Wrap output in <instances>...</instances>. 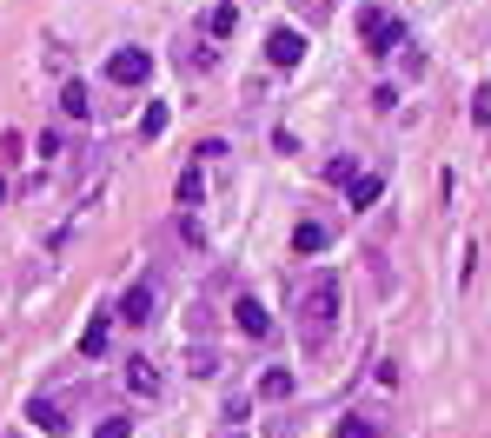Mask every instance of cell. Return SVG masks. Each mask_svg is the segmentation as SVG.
<instances>
[{
    "mask_svg": "<svg viewBox=\"0 0 491 438\" xmlns=\"http://www.w3.org/2000/svg\"><path fill=\"white\" fill-rule=\"evenodd\" d=\"M332 326H338V279L319 273L306 293H299V339H306V346H326Z\"/></svg>",
    "mask_w": 491,
    "mask_h": 438,
    "instance_id": "1",
    "label": "cell"
},
{
    "mask_svg": "<svg viewBox=\"0 0 491 438\" xmlns=\"http://www.w3.org/2000/svg\"><path fill=\"white\" fill-rule=\"evenodd\" d=\"M359 40H365V54H372V60H385L392 47H405V27H399V13H385V7H365V13H359Z\"/></svg>",
    "mask_w": 491,
    "mask_h": 438,
    "instance_id": "2",
    "label": "cell"
},
{
    "mask_svg": "<svg viewBox=\"0 0 491 438\" xmlns=\"http://www.w3.org/2000/svg\"><path fill=\"white\" fill-rule=\"evenodd\" d=\"M146 74H153V54H146V47H120V54L107 60V80H113V87H140Z\"/></svg>",
    "mask_w": 491,
    "mask_h": 438,
    "instance_id": "3",
    "label": "cell"
},
{
    "mask_svg": "<svg viewBox=\"0 0 491 438\" xmlns=\"http://www.w3.org/2000/svg\"><path fill=\"white\" fill-rule=\"evenodd\" d=\"M153 312H160V293H153V279H133V285H127V299H120V319H127V326H146Z\"/></svg>",
    "mask_w": 491,
    "mask_h": 438,
    "instance_id": "4",
    "label": "cell"
},
{
    "mask_svg": "<svg viewBox=\"0 0 491 438\" xmlns=\"http://www.w3.org/2000/svg\"><path fill=\"white\" fill-rule=\"evenodd\" d=\"M266 60H273V66H299V60H306V40H299L293 27H273V33H266Z\"/></svg>",
    "mask_w": 491,
    "mask_h": 438,
    "instance_id": "5",
    "label": "cell"
},
{
    "mask_svg": "<svg viewBox=\"0 0 491 438\" xmlns=\"http://www.w3.org/2000/svg\"><path fill=\"white\" fill-rule=\"evenodd\" d=\"M232 312H240V332H246V339H273V312H266L259 299H240Z\"/></svg>",
    "mask_w": 491,
    "mask_h": 438,
    "instance_id": "6",
    "label": "cell"
},
{
    "mask_svg": "<svg viewBox=\"0 0 491 438\" xmlns=\"http://www.w3.org/2000/svg\"><path fill=\"white\" fill-rule=\"evenodd\" d=\"M27 425L47 432V438H60V432H66V412L54 406V399H33V406H27Z\"/></svg>",
    "mask_w": 491,
    "mask_h": 438,
    "instance_id": "7",
    "label": "cell"
},
{
    "mask_svg": "<svg viewBox=\"0 0 491 438\" xmlns=\"http://www.w3.org/2000/svg\"><path fill=\"white\" fill-rule=\"evenodd\" d=\"M127 392L153 399V392H160V365H153V359H133V365H127Z\"/></svg>",
    "mask_w": 491,
    "mask_h": 438,
    "instance_id": "8",
    "label": "cell"
},
{
    "mask_svg": "<svg viewBox=\"0 0 491 438\" xmlns=\"http://www.w3.org/2000/svg\"><path fill=\"white\" fill-rule=\"evenodd\" d=\"M199 199H206V160H193L180 173V206H199Z\"/></svg>",
    "mask_w": 491,
    "mask_h": 438,
    "instance_id": "9",
    "label": "cell"
},
{
    "mask_svg": "<svg viewBox=\"0 0 491 438\" xmlns=\"http://www.w3.org/2000/svg\"><path fill=\"white\" fill-rule=\"evenodd\" d=\"M346 193H352V206H359V213H365V206H372V199H379V193H385V180H379V173H352V180H346Z\"/></svg>",
    "mask_w": 491,
    "mask_h": 438,
    "instance_id": "10",
    "label": "cell"
},
{
    "mask_svg": "<svg viewBox=\"0 0 491 438\" xmlns=\"http://www.w3.org/2000/svg\"><path fill=\"white\" fill-rule=\"evenodd\" d=\"M326 246H332V226H319V219H306L293 232V252H326Z\"/></svg>",
    "mask_w": 491,
    "mask_h": 438,
    "instance_id": "11",
    "label": "cell"
},
{
    "mask_svg": "<svg viewBox=\"0 0 491 438\" xmlns=\"http://www.w3.org/2000/svg\"><path fill=\"white\" fill-rule=\"evenodd\" d=\"M60 113H66V120H87V113H93V100H87L80 80H66V87H60Z\"/></svg>",
    "mask_w": 491,
    "mask_h": 438,
    "instance_id": "12",
    "label": "cell"
},
{
    "mask_svg": "<svg viewBox=\"0 0 491 438\" xmlns=\"http://www.w3.org/2000/svg\"><path fill=\"white\" fill-rule=\"evenodd\" d=\"M107 339H113V326H107V319H93V326L80 332V359H100V352H107Z\"/></svg>",
    "mask_w": 491,
    "mask_h": 438,
    "instance_id": "13",
    "label": "cell"
},
{
    "mask_svg": "<svg viewBox=\"0 0 491 438\" xmlns=\"http://www.w3.org/2000/svg\"><path fill=\"white\" fill-rule=\"evenodd\" d=\"M332 438H385V432L372 425L365 412H352V418H338V425H332Z\"/></svg>",
    "mask_w": 491,
    "mask_h": 438,
    "instance_id": "14",
    "label": "cell"
},
{
    "mask_svg": "<svg viewBox=\"0 0 491 438\" xmlns=\"http://www.w3.org/2000/svg\"><path fill=\"white\" fill-rule=\"evenodd\" d=\"M259 399H293V372H285V365H273V372L259 379Z\"/></svg>",
    "mask_w": 491,
    "mask_h": 438,
    "instance_id": "15",
    "label": "cell"
},
{
    "mask_svg": "<svg viewBox=\"0 0 491 438\" xmlns=\"http://www.w3.org/2000/svg\"><path fill=\"white\" fill-rule=\"evenodd\" d=\"M352 173H359V166H352V153H332V160H326V180H332V187H346Z\"/></svg>",
    "mask_w": 491,
    "mask_h": 438,
    "instance_id": "16",
    "label": "cell"
},
{
    "mask_svg": "<svg viewBox=\"0 0 491 438\" xmlns=\"http://www.w3.org/2000/svg\"><path fill=\"white\" fill-rule=\"evenodd\" d=\"M140 133H146V140H160V133H166V107H160V100L140 113Z\"/></svg>",
    "mask_w": 491,
    "mask_h": 438,
    "instance_id": "17",
    "label": "cell"
},
{
    "mask_svg": "<svg viewBox=\"0 0 491 438\" xmlns=\"http://www.w3.org/2000/svg\"><path fill=\"white\" fill-rule=\"evenodd\" d=\"M232 21H240V13H232V0H219V7H213V40H226Z\"/></svg>",
    "mask_w": 491,
    "mask_h": 438,
    "instance_id": "18",
    "label": "cell"
},
{
    "mask_svg": "<svg viewBox=\"0 0 491 438\" xmlns=\"http://www.w3.org/2000/svg\"><path fill=\"white\" fill-rule=\"evenodd\" d=\"M133 432V418H100V425H93V438H127Z\"/></svg>",
    "mask_w": 491,
    "mask_h": 438,
    "instance_id": "19",
    "label": "cell"
},
{
    "mask_svg": "<svg viewBox=\"0 0 491 438\" xmlns=\"http://www.w3.org/2000/svg\"><path fill=\"white\" fill-rule=\"evenodd\" d=\"M0 206H7V180H0Z\"/></svg>",
    "mask_w": 491,
    "mask_h": 438,
    "instance_id": "20",
    "label": "cell"
}]
</instances>
